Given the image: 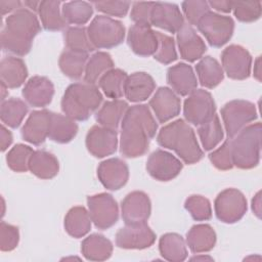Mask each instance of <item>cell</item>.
<instances>
[{
	"mask_svg": "<svg viewBox=\"0 0 262 262\" xmlns=\"http://www.w3.org/2000/svg\"><path fill=\"white\" fill-rule=\"evenodd\" d=\"M157 129L156 119L146 104L129 106L121 122L120 152L126 158L143 156Z\"/></svg>",
	"mask_w": 262,
	"mask_h": 262,
	"instance_id": "6da1fadb",
	"label": "cell"
},
{
	"mask_svg": "<svg viewBox=\"0 0 262 262\" xmlns=\"http://www.w3.org/2000/svg\"><path fill=\"white\" fill-rule=\"evenodd\" d=\"M41 26L35 12L21 7L10 13L1 32V46L6 52L24 56L32 48L34 38L40 33Z\"/></svg>",
	"mask_w": 262,
	"mask_h": 262,
	"instance_id": "7a4b0ae2",
	"label": "cell"
},
{
	"mask_svg": "<svg viewBox=\"0 0 262 262\" xmlns=\"http://www.w3.org/2000/svg\"><path fill=\"white\" fill-rule=\"evenodd\" d=\"M157 141L162 147L174 150L188 165L199 162L204 156L193 129L182 119L164 126L158 133Z\"/></svg>",
	"mask_w": 262,
	"mask_h": 262,
	"instance_id": "3957f363",
	"label": "cell"
},
{
	"mask_svg": "<svg viewBox=\"0 0 262 262\" xmlns=\"http://www.w3.org/2000/svg\"><path fill=\"white\" fill-rule=\"evenodd\" d=\"M102 94L94 84L73 83L66 89L60 106L62 113L75 121H86L100 106Z\"/></svg>",
	"mask_w": 262,
	"mask_h": 262,
	"instance_id": "277c9868",
	"label": "cell"
},
{
	"mask_svg": "<svg viewBox=\"0 0 262 262\" xmlns=\"http://www.w3.org/2000/svg\"><path fill=\"white\" fill-rule=\"evenodd\" d=\"M233 166L238 169H252L260 162L261 123L246 126L230 138Z\"/></svg>",
	"mask_w": 262,
	"mask_h": 262,
	"instance_id": "5b68a950",
	"label": "cell"
},
{
	"mask_svg": "<svg viewBox=\"0 0 262 262\" xmlns=\"http://www.w3.org/2000/svg\"><path fill=\"white\" fill-rule=\"evenodd\" d=\"M94 48L110 49L120 45L125 38V28L120 20L106 15L95 16L87 28Z\"/></svg>",
	"mask_w": 262,
	"mask_h": 262,
	"instance_id": "8992f818",
	"label": "cell"
},
{
	"mask_svg": "<svg viewBox=\"0 0 262 262\" xmlns=\"http://www.w3.org/2000/svg\"><path fill=\"white\" fill-rule=\"evenodd\" d=\"M220 114L228 138L235 136L258 117L255 104L243 99H234L226 102L222 106Z\"/></svg>",
	"mask_w": 262,
	"mask_h": 262,
	"instance_id": "52a82bcc",
	"label": "cell"
},
{
	"mask_svg": "<svg viewBox=\"0 0 262 262\" xmlns=\"http://www.w3.org/2000/svg\"><path fill=\"white\" fill-rule=\"evenodd\" d=\"M196 27L212 47L219 48L232 37L234 20L230 16L210 10L200 19Z\"/></svg>",
	"mask_w": 262,
	"mask_h": 262,
	"instance_id": "ba28073f",
	"label": "cell"
},
{
	"mask_svg": "<svg viewBox=\"0 0 262 262\" xmlns=\"http://www.w3.org/2000/svg\"><path fill=\"white\" fill-rule=\"evenodd\" d=\"M247 200L236 188H226L215 199L214 210L216 217L224 223L232 224L239 221L247 212Z\"/></svg>",
	"mask_w": 262,
	"mask_h": 262,
	"instance_id": "9c48e42d",
	"label": "cell"
},
{
	"mask_svg": "<svg viewBox=\"0 0 262 262\" xmlns=\"http://www.w3.org/2000/svg\"><path fill=\"white\" fill-rule=\"evenodd\" d=\"M216 104L212 94L204 89H194L184 100L183 115L187 123L200 126L214 117Z\"/></svg>",
	"mask_w": 262,
	"mask_h": 262,
	"instance_id": "30bf717a",
	"label": "cell"
},
{
	"mask_svg": "<svg viewBox=\"0 0 262 262\" xmlns=\"http://www.w3.org/2000/svg\"><path fill=\"white\" fill-rule=\"evenodd\" d=\"M87 205L91 221L96 228L105 230L114 226L119 219V207L114 196L101 192L87 198Z\"/></svg>",
	"mask_w": 262,
	"mask_h": 262,
	"instance_id": "8fae6325",
	"label": "cell"
},
{
	"mask_svg": "<svg viewBox=\"0 0 262 262\" xmlns=\"http://www.w3.org/2000/svg\"><path fill=\"white\" fill-rule=\"evenodd\" d=\"M223 72L233 80H245L249 78L252 68V56L250 52L241 45L232 44L223 49L221 53Z\"/></svg>",
	"mask_w": 262,
	"mask_h": 262,
	"instance_id": "7c38bea8",
	"label": "cell"
},
{
	"mask_svg": "<svg viewBox=\"0 0 262 262\" xmlns=\"http://www.w3.org/2000/svg\"><path fill=\"white\" fill-rule=\"evenodd\" d=\"M156 241V234L144 223L126 224L116 233V245L121 249L142 250L149 248Z\"/></svg>",
	"mask_w": 262,
	"mask_h": 262,
	"instance_id": "4fadbf2b",
	"label": "cell"
},
{
	"mask_svg": "<svg viewBox=\"0 0 262 262\" xmlns=\"http://www.w3.org/2000/svg\"><path fill=\"white\" fill-rule=\"evenodd\" d=\"M182 163L172 154L157 149L152 151L146 161L148 174L159 181H169L178 176L182 170Z\"/></svg>",
	"mask_w": 262,
	"mask_h": 262,
	"instance_id": "5bb4252c",
	"label": "cell"
},
{
	"mask_svg": "<svg viewBox=\"0 0 262 262\" xmlns=\"http://www.w3.org/2000/svg\"><path fill=\"white\" fill-rule=\"evenodd\" d=\"M85 144L88 151L96 158L111 156L118 147L117 130L94 125L87 132Z\"/></svg>",
	"mask_w": 262,
	"mask_h": 262,
	"instance_id": "9a60e30c",
	"label": "cell"
},
{
	"mask_svg": "<svg viewBox=\"0 0 262 262\" xmlns=\"http://www.w3.org/2000/svg\"><path fill=\"white\" fill-rule=\"evenodd\" d=\"M151 204L148 195L139 190L128 193L121 203L122 219L125 224L144 223L149 218Z\"/></svg>",
	"mask_w": 262,
	"mask_h": 262,
	"instance_id": "2e32d148",
	"label": "cell"
},
{
	"mask_svg": "<svg viewBox=\"0 0 262 262\" xmlns=\"http://www.w3.org/2000/svg\"><path fill=\"white\" fill-rule=\"evenodd\" d=\"M97 177L106 189L118 190L128 181V165L120 158L104 160L97 167Z\"/></svg>",
	"mask_w": 262,
	"mask_h": 262,
	"instance_id": "e0dca14e",
	"label": "cell"
},
{
	"mask_svg": "<svg viewBox=\"0 0 262 262\" xmlns=\"http://www.w3.org/2000/svg\"><path fill=\"white\" fill-rule=\"evenodd\" d=\"M149 106L157 120L160 123H166L179 115L181 101L171 88L159 87L149 100Z\"/></svg>",
	"mask_w": 262,
	"mask_h": 262,
	"instance_id": "ac0fdd59",
	"label": "cell"
},
{
	"mask_svg": "<svg viewBox=\"0 0 262 262\" xmlns=\"http://www.w3.org/2000/svg\"><path fill=\"white\" fill-rule=\"evenodd\" d=\"M150 25L169 33H177L184 25V18L177 4L154 2Z\"/></svg>",
	"mask_w": 262,
	"mask_h": 262,
	"instance_id": "d6986e66",
	"label": "cell"
},
{
	"mask_svg": "<svg viewBox=\"0 0 262 262\" xmlns=\"http://www.w3.org/2000/svg\"><path fill=\"white\" fill-rule=\"evenodd\" d=\"M23 97L34 107H45L54 95L53 83L46 77L34 76L28 80L23 91Z\"/></svg>",
	"mask_w": 262,
	"mask_h": 262,
	"instance_id": "ffe728a7",
	"label": "cell"
},
{
	"mask_svg": "<svg viewBox=\"0 0 262 262\" xmlns=\"http://www.w3.org/2000/svg\"><path fill=\"white\" fill-rule=\"evenodd\" d=\"M127 43L132 51L143 57L154 55L158 48V37L150 26L133 25L129 28Z\"/></svg>",
	"mask_w": 262,
	"mask_h": 262,
	"instance_id": "44dd1931",
	"label": "cell"
},
{
	"mask_svg": "<svg viewBox=\"0 0 262 262\" xmlns=\"http://www.w3.org/2000/svg\"><path fill=\"white\" fill-rule=\"evenodd\" d=\"M51 114L48 110L33 111L21 128L23 138L34 145L42 144L48 137Z\"/></svg>",
	"mask_w": 262,
	"mask_h": 262,
	"instance_id": "7402d4cb",
	"label": "cell"
},
{
	"mask_svg": "<svg viewBox=\"0 0 262 262\" xmlns=\"http://www.w3.org/2000/svg\"><path fill=\"white\" fill-rule=\"evenodd\" d=\"M176 39L181 58L188 62L201 59L207 50L204 40L188 24H184L177 32Z\"/></svg>",
	"mask_w": 262,
	"mask_h": 262,
	"instance_id": "603a6c76",
	"label": "cell"
},
{
	"mask_svg": "<svg viewBox=\"0 0 262 262\" xmlns=\"http://www.w3.org/2000/svg\"><path fill=\"white\" fill-rule=\"evenodd\" d=\"M167 82L178 95L186 96L198 86L196 76L192 68L184 62L172 66L167 71Z\"/></svg>",
	"mask_w": 262,
	"mask_h": 262,
	"instance_id": "cb8c5ba5",
	"label": "cell"
},
{
	"mask_svg": "<svg viewBox=\"0 0 262 262\" xmlns=\"http://www.w3.org/2000/svg\"><path fill=\"white\" fill-rule=\"evenodd\" d=\"M156 88L154 78L145 72H135L127 77L124 85V96L131 102L146 100Z\"/></svg>",
	"mask_w": 262,
	"mask_h": 262,
	"instance_id": "d4e9b609",
	"label": "cell"
},
{
	"mask_svg": "<svg viewBox=\"0 0 262 262\" xmlns=\"http://www.w3.org/2000/svg\"><path fill=\"white\" fill-rule=\"evenodd\" d=\"M0 77L1 83L8 88H18L28 77V69L25 61L16 56L3 57L0 62Z\"/></svg>",
	"mask_w": 262,
	"mask_h": 262,
	"instance_id": "484cf974",
	"label": "cell"
},
{
	"mask_svg": "<svg viewBox=\"0 0 262 262\" xmlns=\"http://www.w3.org/2000/svg\"><path fill=\"white\" fill-rule=\"evenodd\" d=\"M186 244L194 254L211 251L216 244V232L209 224H195L186 233Z\"/></svg>",
	"mask_w": 262,
	"mask_h": 262,
	"instance_id": "4316f807",
	"label": "cell"
},
{
	"mask_svg": "<svg viewBox=\"0 0 262 262\" xmlns=\"http://www.w3.org/2000/svg\"><path fill=\"white\" fill-rule=\"evenodd\" d=\"M29 170L38 178L51 179L58 174L59 163L49 151L34 150L29 161Z\"/></svg>",
	"mask_w": 262,
	"mask_h": 262,
	"instance_id": "83f0119b",
	"label": "cell"
},
{
	"mask_svg": "<svg viewBox=\"0 0 262 262\" xmlns=\"http://www.w3.org/2000/svg\"><path fill=\"white\" fill-rule=\"evenodd\" d=\"M82 255L90 261L107 260L113 253V244L102 234L93 233L81 244Z\"/></svg>",
	"mask_w": 262,
	"mask_h": 262,
	"instance_id": "f1b7e54d",
	"label": "cell"
},
{
	"mask_svg": "<svg viewBox=\"0 0 262 262\" xmlns=\"http://www.w3.org/2000/svg\"><path fill=\"white\" fill-rule=\"evenodd\" d=\"M78 133V125L75 120L66 115L51 114L48 137L57 143H68L72 141Z\"/></svg>",
	"mask_w": 262,
	"mask_h": 262,
	"instance_id": "f546056e",
	"label": "cell"
},
{
	"mask_svg": "<svg viewBox=\"0 0 262 262\" xmlns=\"http://www.w3.org/2000/svg\"><path fill=\"white\" fill-rule=\"evenodd\" d=\"M195 72L200 84L209 89L218 86L224 78V72L221 64L217 59L210 55L200 59L195 66Z\"/></svg>",
	"mask_w": 262,
	"mask_h": 262,
	"instance_id": "4dcf8cb0",
	"label": "cell"
},
{
	"mask_svg": "<svg viewBox=\"0 0 262 262\" xmlns=\"http://www.w3.org/2000/svg\"><path fill=\"white\" fill-rule=\"evenodd\" d=\"M128 107V103L122 99L105 101L96 112L95 120L103 127L117 130Z\"/></svg>",
	"mask_w": 262,
	"mask_h": 262,
	"instance_id": "1f68e13d",
	"label": "cell"
},
{
	"mask_svg": "<svg viewBox=\"0 0 262 262\" xmlns=\"http://www.w3.org/2000/svg\"><path fill=\"white\" fill-rule=\"evenodd\" d=\"M161 256L171 262H181L187 258L186 244L183 237L175 232L165 233L159 241Z\"/></svg>",
	"mask_w": 262,
	"mask_h": 262,
	"instance_id": "d6a6232c",
	"label": "cell"
},
{
	"mask_svg": "<svg viewBox=\"0 0 262 262\" xmlns=\"http://www.w3.org/2000/svg\"><path fill=\"white\" fill-rule=\"evenodd\" d=\"M91 222L89 212L83 206H76L71 208L64 217V229L75 238L83 237L90 231Z\"/></svg>",
	"mask_w": 262,
	"mask_h": 262,
	"instance_id": "836d02e7",
	"label": "cell"
},
{
	"mask_svg": "<svg viewBox=\"0 0 262 262\" xmlns=\"http://www.w3.org/2000/svg\"><path fill=\"white\" fill-rule=\"evenodd\" d=\"M60 5V1H40L37 12L45 30L55 32L63 30L67 27V21L62 16Z\"/></svg>",
	"mask_w": 262,
	"mask_h": 262,
	"instance_id": "e575fe53",
	"label": "cell"
},
{
	"mask_svg": "<svg viewBox=\"0 0 262 262\" xmlns=\"http://www.w3.org/2000/svg\"><path fill=\"white\" fill-rule=\"evenodd\" d=\"M88 59V53L64 49L59 56L58 66L64 76L77 80L84 74Z\"/></svg>",
	"mask_w": 262,
	"mask_h": 262,
	"instance_id": "d590c367",
	"label": "cell"
},
{
	"mask_svg": "<svg viewBox=\"0 0 262 262\" xmlns=\"http://www.w3.org/2000/svg\"><path fill=\"white\" fill-rule=\"evenodd\" d=\"M114 68L112 56L104 51L93 53L86 64L84 72V81L88 84H96L100 77Z\"/></svg>",
	"mask_w": 262,
	"mask_h": 262,
	"instance_id": "8d00e7d4",
	"label": "cell"
},
{
	"mask_svg": "<svg viewBox=\"0 0 262 262\" xmlns=\"http://www.w3.org/2000/svg\"><path fill=\"white\" fill-rule=\"evenodd\" d=\"M28 104L19 98H8L1 102L0 118L4 125L10 128H17L27 116Z\"/></svg>",
	"mask_w": 262,
	"mask_h": 262,
	"instance_id": "74e56055",
	"label": "cell"
},
{
	"mask_svg": "<svg viewBox=\"0 0 262 262\" xmlns=\"http://www.w3.org/2000/svg\"><path fill=\"white\" fill-rule=\"evenodd\" d=\"M127 74L121 69H111L98 80V86L103 93L113 99H119L124 95V85Z\"/></svg>",
	"mask_w": 262,
	"mask_h": 262,
	"instance_id": "f35d334b",
	"label": "cell"
},
{
	"mask_svg": "<svg viewBox=\"0 0 262 262\" xmlns=\"http://www.w3.org/2000/svg\"><path fill=\"white\" fill-rule=\"evenodd\" d=\"M198 127V134L205 150L215 148L224 137V131L217 115Z\"/></svg>",
	"mask_w": 262,
	"mask_h": 262,
	"instance_id": "ab89813d",
	"label": "cell"
},
{
	"mask_svg": "<svg viewBox=\"0 0 262 262\" xmlns=\"http://www.w3.org/2000/svg\"><path fill=\"white\" fill-rule=\"evenodd\" d=\"M61 12L67 24L84 25L93 14V5L85 1L66 2L62 4Z\"/></svg>",
	"mask_w": 262,
	"mask_h": 262,
	"instance_id": "60d3db41",
	"label": "cell"
},
{
	"mask_svg": "<svg viewBox=\"0 0 262 262\" xmlns=\"http://www.w3.org/2000/svg\"><path fill=\"white\" fill-rule=\"evenodd\" d=\"M63 40L67 49L89 53L95 48L91 44L87 29L84 27H70L63 32Z\"/></svg>",
	"mask_w": 262,
	"mask_h": 262,
	"instance_id": "b9f144b4",
	"label": "cell"
},
{
	"mask_svg": "<svg viewBox=\"0 0 262 262\" xmlns=\"http://www.w3.org/2000/svg\"><path fill=\"white\" fill-rule=\"evenodd\" d=\"M34 152L29 145L18 143L15 144L6 156V163L9 169L14 172H26L29 170V161Z\"/></svg>",
	"mask_w": 262,
	"mask_h": 262,
	"instance_id": "7bdbcfd3",
	"label": "cell"
},
{
	"mask_svg": "<svg viewBox=\"0 0 262 262\" xmlns=\"http://www.w3.org/2000/svg\"><path fill=\"white\" fill-rule=\"evenodd\" d=\"M184 207L195 221H207L212 217L210 201L200 194H192L185 200Z\"/></svg>",
	"mask_w": 262,
	"mask_h": 262,
	"instance_id": "ee69618b",
	"label": "cell"
},
{
	"mask_svg": "<svg viewBox=\"0 0 262 262\" xmlns=\"http://www.w3.org/2000/svg\"><path fill=\"white\" fill-rule=\"evenodd\" d=\"M158 48L154 58L163 64H169L177 59L175 41L171 36L157 32Z\"/></svg>",
	"mask_w": 262,
	"mask_h": 262,
	"instance_id": "f6af8a7d",
	"label": "cell"
},
{
	"mask_svg": "<svg viewBox=\"0 0 262 262\" xmlns=\"http://www.w3.org/2000/svg\"><path fill=\"white\" fill-rule=\"evenodd\" d=\"M232 10L237 20L242 23H253L261 16L262 3L260 1H232Z\"/></svg>",
	"mask_w": 262,
	"mask_h": 262,
	"instance_id": "bcb514c9",
	"label": "cell"
},
{
	"mask_svg": "<svg viewBox=\"0 0 262 262\" xmlns=\"http://www.w3.org/2000/svg\"><path fill=\"white\" fill-rule=\"evenodd\" d=\"M209 160L219 170H229L233 167L230 139L225 140L221 146L209 154Z\"/></svg>",
	"mask_w": 262,
	"mask_h": 262,
	"instance_id": "7dc6e473",
	"label": "cell"
},
{
	"mask_svg": "<svg viewBox=\"0 0 262 262\" xmlns=\"http://www.w3.org/2000/svg\"><path fill=\"white\" fill-rule=\"evenodd\" d=\"M181 8L190 26H196L200 19L210 11L208 2L204 0L183 1L181 3Z\"/></svg>",
	"mask_w": 262,
	"mask_h": 262,
	"instance_id": "c3c4849f",
	"label": "cell"
},
{
	"mask_svg": "<svg viewBox=\"0 0 262 262\" xmlns=\"http://www.w3.org/2000/svg\"><path fill=\"white\" fill-rule=\"evenodd\" d=\"M19 241L18 228L14 225L8 224L5 221L0 223V249L3 252L14 250Z\"/></svg>",
	"mask_w": 262,
	"mask_h": 262,
	"instance_id": "681fc988",
	"label": "cell"
},
{
	"mask_svg": "<svg viewBox=\"0 0 262 262\" xmlns=\"http://www.w3.org/2000/svg\"><path fill=\"white\" fill-rule=\"evenodd\" d=\"M92 5L97 11L106 15L124 17L128 12L131 3L126 1H94L92 2Z\"/></svg>",
	"mask_w": 262,
	"mask_h": 262,
	"instance_id": "f907efd6",
	"label": "cell"
},
{
	"mask_svg": "<svg viewBox=\"0 0 262 262\" xmlns=\"http://www.w3.org/2000/svg\"><path fill=\"white\" fill-rule=\"evenodd\" d=\"M152 6L154 2H134L132 4L130 18L135 23V25L151 26L150 15Z\"/></svg>",
	"mask_w": 262,
	"mask_h": 262,
	"instance_id": "816d5d0a",
	"label": "cell"
},
{
	"mask_svg": "<svg viewBox=\"0 0 262 262\" xmlns=\"http://www.w3.org/2000/svg\"><path fill=\"white\" fill-rule=\"evenodd\" d=\"M23 4L20 1H0V9H1V15L4 16L7 13H12L15 10L23 7Z\"/></svg>",
	"mask_w": 262,
	"mask_h": 262,
	"instance_id": "f5cc1de1",
	"label": "cell"
},
{
	"mask_svg": "<svg viewBox=\"0 0 262 262\" xmlns=\"http://www.w3.org/2000/svg\"><path fill=\"white\" fill-rule=\"evenodd\" d=\"M13 137L11 132L4 126V124L1 126V131H0V142H1V150L5 151L10 144L12 143Z\"/></svg>",
	"mask_w": 262,
	"mask_h": 262,
	"instance_id": "db71d44e",
	"label": "cell"
},
{
	"mask_svg": "<svg viewBox=\"0 0 262 262\" xmlns=\"http://www.w3.org/2000/svg\"><path fill=\"white\" fill-rule=\"evenodd\" d=\"M210 7H213L217 11L228 13L232 10V1H209L208 2Z\"/></svg>",
	"mask_w": 262,
	"mask_h": 262,
	"instance_id": "11a10c76",
	"label": "cell"
},
{
	"mask_svg": "<svg viewBox=\"0 0 262 262\" xmlns=\"http://www.w3.org/2000/svg\"><path fill=\"white\" fill-rule=\"evenodd\" d=\"M252 210L258 218L261 217V191H258L254 195L252 200Z\"/></svg>",
	"mask_w": 262,
	"mask_h": 262,
	"instance_id": "9f6ffc18",
	"label": "cell"
},
{
	"mask_svg": "<svg viewBox=\"0 0 262 262\" xmlns=\"http://www.w3.org/2000/svg\"><path fill=\"white\" fill-rule=\"evenodd\" d=\"M254 77L260 82L261 81V58L258 56L254 61Z\"/></svg>",
	"mask_w": 262,
	"mask_h": 262,
	"instance_id": "6f0895ef",
	"label": "cell"
},
{
	"mask_svg": "<svg viewBox=\"0 0 262 262\" xmlns=\"http://www.w3.org/2000/svg\"><path fill=\"white\" fill-rule=\"evenodd\" d=\"M39 4H40V1H39V2H36V1H25V2H24V5L27 6V8H29V9L32 10L33 12L38 11Z\"/></svg>",
	"mask_w": 262,
	"mask_h": 262,
	"instance_id": "680465c9",
	"label": "cell"
},
{
	"mask_svg": "<svg viewBox=\"0 0 262 262\" xmlns=\"http://www.w3.org/2000/svg\"><path fill=\"white\" fill-rule=\"evenodd\" d=\"M8 95V87L1 83V101L6 100V96Z\"/></svg>",
	"mask_w": 262,
	"mask_h": 262,
	"instance_id": "91938a15",
	"label": "cell"
},
{
	"mask_svg": "<svg viewBox=\"0 0 262 262\" xmlns=\"http://www.w3.org/2000/svg\"><path fill=\"white\" fill-rule=\"evenodd\" d=\"M190 260L192 261H198V260H213V258L209 257V256H195V257H192Z\"/></svg>",
	"mask_w": 262,
	"mask_h": 262,
	"instance_id": "94428289",
	"label": "cell"
}]
</instances>
